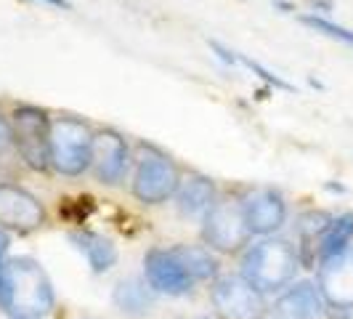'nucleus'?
Listing matches in <instances>:
<instances>
[{
    "label": "nucleus",
    "mask_w": 353,
    "mask_h": 319,
    "mask_svg": "<svg viewBox=\"0 0 353 319\" xmlns=\"http://www.w3.org/2000/svg\"><path fill=\"white\" fill-rule=\"evenodd\" d=\"M19 157L17 136H14V125L8 123V117L0 115V173L11 171Z\"/></svg>",
    "instance_id": "a211bd4d"
},
{
    "label": "nucleus",
    "mask_w": 353,
    "mask_h": 319,
    "mask_svg": "<svg viewBox=\"0 0 353 319\" xmlns=\"http://www.w3.org/2000/svg\"><path fill=\"white\" fill-rule=\"evenodd\" d=\"M56 296L46 269L30 255L11 258L0 274V309L11 319H43Z\"/></svg>",
    "instance_id": "f257e3e1"
},
{
    "label": "nucleus",
    "mask_w": 353,
    "mask_h": 319,
    "mask_svg": "<svg viewBox=\"0 0 353 319\" xmlns=\"http://www.w3.org/2000/svg\"><path fill=\"white\" fill-rule=\"evenodd\" d=\"M128 144L117 130H99L93 139V162L90 168L96 171V178L101 184H117L123 181L128 171Z\"/></svg>",
    "instance_id": "f8f14e48"
},
{
    "label": "nucleus",
    "mask_w": 353,
    "mask_h": 319,
    "mask_svg": "<svg viewBox=\"0 0 353 319\" xmlns=\"http://www.w3.org/2000/svg\"><path fill=\"white\" fill-rule=\"evenodd\" d=\"M319 293L332 309H353V248L321 261Z\"/></svg>",
    "instance_id": "9b49d317"
},
{
    "label": "nucleus",
    "mask_w": 353,
    "mask_h": 319,
    "mask_svg": "<svg viewBox=\"0 0 353 319\" xmlns=\"http://www.w3.org/2000/svg\"><path fill=\"white\" fill-rule=\"evenodd\" d=\"M173 253L178 255V261L183 264V269L189 271V277L194 282H205L215 277L218 271V261L210 253V248H202V245H178L173 248Z\"/></svg>",
    "instance_id": "f3484780"
},
{
    "label": "nucleus",
    "mask_w": 353,
    "mask_h": 319,
    "mask_svg": "<svg viewBox=\"0 0 353 319\" xmlns=\"http://www.w3.org/2000/svg\"><path fill=\"white\" fill-rule=\"evenodd\" d=\"M250 234H274L287 221V202L274 189H252L239 200Z\"/></svg>",
    "instance_id": "9d476101"
},
{
    "label": "nucleus",
    "mask_w": 353,
    "mask_h": 319,
    "mask_svg": "<svg viewBox=\"0 0 353 319\" xmlns=\"http://www.w3.org/2000/svg\"><path fill=\"white\" fill-rule=\"evenodd\" d=\"M303 24H308V27H314L316 32H324V35L335 37L340 43H348L353 46V32L351 30H345V27H340L335 21H330V19H321V17H303L301 19Z\"/></svg>",
    "instance_id": "6ab92c4d"
},
{
    "label": "nucleus",
    "mask_w": 353,
    "mask_h": 319,
    "mask_svg": "<svg viewBox=\"0 0 353 319\" xmlns=\"http://www.w3.org/2000/svg\"><path fill=\"white\" fill-rule=\"evenodd\" d=\"M330 215L327 213H321V211H311V213H305L301 218V234L305 237V240H314V237H321L324 234V229L330 226Z\"/></svg>",
    "instance_id": "412c9836"
},
{
    "label": "nucleus",
    "mask_w": 353,
    "mask_h": 319,
    "mask_svg": "<svg viewBox=\"0 0 353 319\" xmlns=\"http://www.w3.org/2000/svg\"><path fill=\"white\" fill-rule=\"evenodd\" d=\"M301 258L284 240H261L245 250L242 277L258 293H276L295 280Z\"/></svg>",
    "instance_id": "f03ea898"
},
{
    "label": "nucleus",
    "mask_w": 353,
    "mask_h": 319,
    "mask_svg": "<svg viewBox=\"0 0 353 319\" xmlns=\"http://www.w3.org/2000/svg\"><path fill=\"white\" fill-rule=\"evenodd\" d=\"M351 240H353V213H343L330 221V226L324 229V234L319 237V261H327L332 255H340L343 250L351 248Z\"/></svg>",
    "instance_id": "dca6fc26"
},
{
    "label": "nucleus",
    "mask_w": 353,
    "mask_h": 319,
    "mask_svg": "<svg viewBox=\"0 0 353 319\" xmlns=\"http://www.w3.org/2000/svg\"><path fill=\"white\" fill-rule=\"evenodd\" d=\"M43 3H48V6H53V8H64V11H70L72 8L70 0H43Z\"/></svg>",
    "instance_id": "5701e85b"
},
{
    "label": "nucleus",
    "mask_w": 353,
    "mask_h": 319,
    "mask_svg": "<svg viewBox=\"0 0 353 319\" xmlns=\"http://www.w3.org/2000/svg\"><path fill=\"white\" fill-rule=\"evenodd\" d=\"M321 293L311 282H298L284 290L276 301L279 314L287 319H316L321 314Z\"/></svg>",
    "instance_id": "ddd939ff"
},
{
    "label": "nucleus",
    "mask_w": 353,
    "mask_h": 319,
    "mask_svg": "<svg viewBox=\"0 0 353 319\" xmlns=\"http://www.w3.org/2000/svg\"><path fill=\"white\" fill-rule=\"evenodd\" d=\"M178 186H181V173H178L176 162L162 152L146 149L136 165L133 197L143 205H159L176 195Z\"/></svg>",
    "instance_id": "39448f33"
},
{
    "label": "nucleus",
    "mask_w": 353,
    "mask_h": 319,
    "mask_svg": "<svg viewBox=\"0 0 353 319\" xmlns=\"http://www.w3.org/2000/svg\"><path fill=\"white\" fill-rule=\"evenodd\" d=\"M114 301L120 303L123 309L136 311V309H143V303H146V290L139 287L136 282H123L114 293Z\"/></svg>",
    "instance_id": "aec40b11"
},
{
    "label": "nucleus",
    "mask_w": 353,
    "mask_h": 319,
    "mask_svg": "<svg viewBox=\"0 0 353 319\" xmlns=\"http://www.w3.org/2000/svg\"><path fill=\"white\" fill-rule=\"evenodd\" d=\"M178 211L183 215H199L215 205V184L205 176H189L178 186Z\"/></svg>",
    "instance_id": "4468645a"
},
{
    "label": "nucleus",
    "mask_w": 353,
    "mask_h": 319,
    "mask_svg": "<svg viewBox=\"0 0 353 319\" xmlns=\"http://www.w3.org/2000/svg\"><path fill=\"white\" fill-rule=\"evenodd\" d=\"M96 133L80 117H56L51 120V168L61 176H80L93 162Z\"/></svg>",
    "instance_id": "7ed1b4c3"
},
{
    "label": "nucleus",
    "mask_w": 353,
    "mask_h": 319,
    "mask_svg": "<svg viewBox=\"0 0 353 319\" xmlns=\"http://www.w3.org/2000/svg\"><path fill=\"white\" fill-rule=\"evenodd\" d=\"M143 274H146L149 287L157 290V293H165V296H183L194 284V280L189 277V271L178 261L173 248L149 250L146 258H143Z\"/></svg>",
    "instance_id": "1a4fd4ad"
},
{
    "label": "nucleus",
    "mask_w": 353,
    "mask_h": 319,
    "mask_svg": "<svg viewBox=\"0 0 353 319\" xmlns=\"http://www.w3.org/2000/svg\"><path fill=\"white\" fill-rule=\"evenodd\" d=\"M14 136L21 160L32 171L51 168V120L40 106H19L14 112Z\"/></svg>",
    "instance_id": "20e7f679"
},
{
    "label": "nucleus",
    "mask_w": 353,
    "mask_h": 319,
    "mask_svg": "<svg viewBox=\"0 0 353 319\" xmlns=\"http://www.w3.org/2000/svg\"><path fill=\"white\" fill-rule=\"evenodd\" d=\"M250 229L245 221V213L239 202H215L210 211L205 213V226H202V240L210 250L218 253H236L250 242Z\"/></svg>",
    "instance_id": "423d86ee"
},
{
    "label": "nucleus",
    "mask_w": 353,
    "mask_h": 319,
    "mask_svg": "<svg viewBox=\"0 0 353 319\" xmlns=\"http://www.w3.org/2000/svg\"><path fill=\"white\" fill-rule=\"evenodd\" d=\"M72 242L77 245V250L88 258V264L93 271H109L112 266L117 264V248L114 242L104 237V234H96V231H72Z\"/></svg>",
    "instance_id": "2eb2a0df"
},
{
    "label": "nucleus",
    "mask_w": 353,
    "mask_h": 319,
    "mask_svg": "<svg viewBox=\"0 0 353 319\" xmlns=\"http://www.w3.org/2000/svg\"><path fill=\"white\" fill-rule=\"evenodd\" d=\"M46 221V208L32 192L19 184H0V229L35 231Z\"/></svg>",
    "instance_id": "6e6552de"
},
{
    "label": "nucleus",
    "mask_w": 353,
    "mask_h": 319,
    "mask_svg": "<svg viewBox=\"0 0 353 319\" xmlns=\"http://www.w3.org/2000/svg\"><path fill=\"white\" fill-rule=\"evenodd\" d=\"M8 245H11V240H8V234L0 229V274H3V269H6V255H8Z\"/></svg>",
    "instance_id": "4be33fe9"
},
{
    "label": "nucleus",
    "mask_w": 353,
    "mask_h": 319,
    "mask_svg": "<svg viewBox=\"0 0 353 319\" xmlns=\"http://www.w3.org/2000/svg\"><path fill=\"white\" fill-rule=\"evenodd\" d=\"M210 301L221 319H261L265 314L263 293H258L242 274L215 280Z\"/></svg>",
    "instance_id": "0eeeda50"
}]
</instances>
